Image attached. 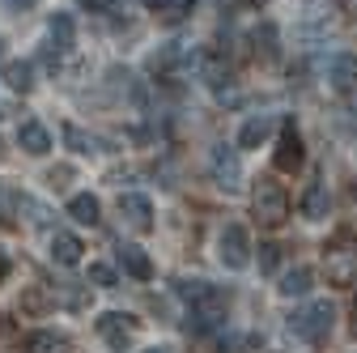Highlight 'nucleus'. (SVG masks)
I'll return each instance as SVG.
<instances>
[{
    "label": "nucleus",
    "instance_id": "1",
    "mask_svg": "<svg viewBox=\"0 0 357 353\" xmlns=\"http://www.w3.org/2000/svg\"><path fill=\"white\" fill-rule=\"evenodd\" d=\"M324 273L340 290L357 285V234L353 230H336V239L324 247Z\"/></svg>",
    "mask_w": 357,
    "mask_h": 353
},
{
    "label": "nucleus",
    "instance_id": "2",
    "mask_svg": "<svg viewBox=\"0 0 357 353\" xmlns=\"http://www.w3.org/2000/svg\"><path fill=\"white\" fill-rule=\"evenodd\" d=\"M251 213H255V222L268 226V230L285 226V217H289V192H285V183H277L273 174H264V179L251 188Z\"/></svg>",
    "mask_w": 357,
    "mask_h": 353
},
{
    "label": "nucleus",
    "instance_id": "3",
    "mask_svg": "<svg viewBox=\"0 0 357 353\" xmlns=\"http://www.w3.org/2000/svg\"><path fill=\"white\" fill-rule=\"evenodd\" d=\"M332 320H336V306L328 298H315V302H306L302 311H294L289 320V332L306 345H324L332 336Z\"/></svg>",
    "mask_w": 357,
    "mask_h": 353
},
{
    "label": "nucleus",
    "instance_id": "4",
    "mask_svg": "<svg viewBox=\"0 0 357 353\" xmlns=\"http://www.w3.org/2000/svg\"><path fill=\"white\" fill-rule=\"evenodd\" d=\"M174 294L183 298L192 311H200V315H213V320H226V306H230V298H226V290H217V285H208V281H174Z\"/></svg>",
    "mask_w": 357,
    "mask_h": 353
},
{
    "label": "nucleus",
    "instance_id": "5",
    "mask_svg": "<svg viewBox=\"0 0 357 353\" xmlns=\"http://www.w3.org/2000/svg\"><path fill=\"white\" fill-rule=\"evenodd\" d=\"M217 260L226 264L230 273H238V269H247V264H251V239H247V230H243L238 222H230L226 230H221V239H217Z\"/></svg>",
    "mask_w": 357,
    "mask_h": 353
},
{
    "label": "nucleus",
    "instance_id": "6",
    "mask_svg": "<svg viewBox=\"0 0 357 353\" xmlns=\"http://www.w3.org/2000/svg\"><path fill=\"white\" fill-rule=\"evenodd\" d=\"M302 162H306V149H302V137H298V128H294V119H281V132H277V149H273V166H277L281 174H294Z\"/></svg>",
    "mask_w": 357,
    "mask_h": 353
},
{
    "label": "nucleus",
    "instance_id": "7",
    "mask_svg": "<svg viewBox=\"0 0 357 353\" xmlns=\"http://www.w3.org/2000/svg\"><path fill=\"white\" fill-rule=\"evenodd\" d=\"M94 328H98V336H102L115 353H128V349H132V332H137V320H132V315H119V311H102Z\"/></svg>",
    "mask_w": 357,
    "mask_h": 353
},
{
    "label": "nucleus",
    "instance_id": "8",
    "mask_svg": "<svg viewBox=\"0 0 357 353\" xmlns=\"http://www.w3.org/2000/svg\"><path fill=\"white\" fill-rule=\"evenodd\" d=\"M208 166H213L217 188H226V192H238V188H243V162H238V149L217 145L213 158H208Z\"/></svg>",
    "mask_w": 357,
    "mask_h": 353
},
{
    "label": "nucleus",
    "instance_id": "9",
    "mask_svg": "<svg viewBox=\"0 0 357 353\" xmlns=\"http://www.w3.org/2000/svg\"><path fill=\"white\" fill-rule=\"evenodd\" d=\"M119 217H123V226H132L137 234H149L153 230V200L141 196V192H123L119 196Z\"/></svg>",
    "mask_w": 357,
    "mask_h": 353
},
{
    "label": "nucleus",
    "instance_id": "10",
    "mask_svg": "<svg viewBox=\"0 0 357 353\" xmlns=\"http://www.w3.org/2000/svg\"><path fill=\"white\" fill-rule=\"evenodd\" d=\"M17 149L30 153V158H43V153H52V132L43 128L38 119H26L17 128Z\"/></svg>",
    "mask_w": 357,
    "mask_h": 353
},
{
    "label": "nucleus",
    "instance_id": "11",
    "mask_svg": "<svg viewBox=\"0 0 357 353\" xmlns=\"http://www.w3.org/2000/svg\"><path fill=\"white\" fill-rule=\"evenodd\" d=\"M251 47H255V56H259L264 64H273V60L281 56V30H277L273 22H259V26L251 30Z\"/></svg>",
    "mask_w": 357,
    "mask_h": 353
},
{
    "label": "nucleus",
    "instance_id": "12",
    "mask_svg": "<svg viewBox=\"0 0 357 353\" xmlns=\"http://www.w3.org/2000/svg\"><path fill=\"white\" fill-rule=\"evenodd\" d=\"M328 81H332V90H353L357 85V56L353 52H336L328 60Z\"/></svg>",
    "mask_w": 357,
    "mask_h": 353
},
{
    "label": "nucleus",
    "instance_id": "13",
    "mask_svg": "<svg viewBox=\"0 0 357 353\" xmlns=\"http://www.w3.org/2000/svg\"><path fill=\"white\" fill-rule=\"evenodd\" d=\"M115 251H119V264H123L128 277H137V281H149V277H153V264H149V255H145L137 243H119Z\"/></svg>",
    "mask_w": 357,
    "mask_h": 353
},
{
    "label": "nucleus",
    "instance_id": "14",
    "mask_svg": "<svg viewBox=\"0 0 357 353\" xmlns=\"http://www.w3.org/2000/svg\"><path fill=\"white\" fill-rule=\"evenodd\" d=\"M273 128H277L273 115H251V119L243 123V132H238V149H259L268 137H273Z\"/></svg>",
    "mask_w": 357,
    "mask_h": 353
},
{
    "label": "nucleus",
    "instance_id": "15",
    "mask_svg": "<svg viewBox=\"0 0 357 353\" xmlns=\"http://www.w3.org/2000/svg\"><path fill=\"white\" fill-rule=\"evenodd\" d=\"M81 239L68 234V230H52V260L64 264V269H73V264H81Z\"/></svg>",
    "mask_w": 357,
    "mask_h": 353
},
{
    "label": "nucleus",
    "instance_id": "16",
    "mask_svg": "<svg viewBox=\"0 0 357 353\" xmlns=\"http://www.w3.org/2000/svg\"><path fill=\"white\" fill-rule=\"evenodd\" d=\"M68 217H73V222H81V226H98V222H102V204H98V196L77 192V196L68 200Z\"/></svg>",
    "mask_w": 357,
    "mask_h": 353
},
{
    "label": "nucleus",
    "instance_id": "17",
    "mask_svg": "<svg viewBox=\"0 0 357 353\" xmlns=\"http://www.w3.org/2000/svg\"><path fill=\"white\" fill-rule=\"evenodd\" d=\"M332 209V196H328V183H310L306 196H302V217L306 222H324Z\"/></svg>",
    "mask_w": 357,
    "mask_h": 353
},
{
    "label": "nucleus",
    "instance_id": "18",
    "mask_svg": "<svg viewBox=\"0 0 357 353\" xmlns=\"http://www.w3.org/2000/svg\"><path fill=\"white\" fill-rule=\"evenodd\" d=\"M47 34H52V47H56V52H68V47H73V38H77V22H73V13H52Z\"/></svg>",
    "mask_w": 357,
    "mask_h": 353
},
{
    "label": "nucleus",
    "instance_id": "19",
    "mask_svg": "<svg viewBox=\"0 0 357 353\" xmlns=\"http://www.w3.org/2000/svg\"><path fill=\"white\" fill-rule=\"evenodd\" d=\"M310 285H315V273L298 264V269H289V273L281 277V285H277V290H281L285 298H306V294H310Z\"/></svg>",
    "mask_w": 357,
    "mask_h": 353
},
{
    "label": "nucleus",
    "instance_id": "20",
    "mask_svg": "<svg viewBox=\"0 0 357 353\" xmlns=\"http://www.w3.org/2000/svg\"><path fill=\"white\" fill-rule=\"evenodd\" d=\"M5 85H9V90H17V94H30L34 90V68L26 60H9L5 64Z\"/></svg>",
    "mask_w": 357,
    "mask_h": 353
},
{
    "label": "nucleus",
    "instance_id": "21",
    "mask_svg": "<svg viewBox=\"0 0 357 353\" xmlns=\"http://www.w3.org/2000/svg\"><path fill=\"white\" fill-rule=\"evenodd\" d=\"M26 353H68V336H60V332H30L26 336Z\"/></svg>",
    "mask_w": 357,
    "mask_h": 353
},
{
    "label": "nucleus",
    "instance_id": "22",
    "mask_svg": "<svg viewBox=\"0 0 357 353\" xmlns=\"http://www.w3.org/2000/svg\"><path fill=\"white\" fill-rule=\"evenodd\" d=\"M0 226H17V192L0 188Z\"/></svg>",
    "mask_w": 357,
    "mask_h": 353
},
{
    "label": "nucleus",
    "instance_id": "23",
    "mask_svg": "<svg viewBox=\"0 0 357 353\" xmlns=\"http://www.w3.org/2000/svg\"><path fill=\"white\" fill-rule=\"evenodd\" d=\"M85 281H89V285H98V290H115V269H111V264H89Z\"/></svg>",
    "mask_w": 357,
    "mask_h": 353
},
{
    "label": "nucleus",
    "instance_id": "24",
    "mask_svg": "<svg viewBox=\"0 0 357 353\" xmlns=\"http://www.w3.org/2000/svg\"><path fill=\"white\" fill-rule=\"evenodd\" d=\"M145 5H149L153 13H166V17L174 22V17H183V13L192 9V0H145Z\"/></svg>",
    "mask_w": 357,
    "mask_h": 353
},
{
    "label": "nucleus",
    "instance_id": "25",
    "mask_svg": "<svg viewBox=\"0 0 357 353\" xmlns=\"http://www.w3.org/2000/svg\"><path fill=\"white\" fill-rule=\"evenodd\" d=\"M281 264V247L277 243H259V273H277Z\"/></svg>",
    "mask_w": 357,
    "mask_h": 353
},
{
    "label": "nucleus",
    "instance_id": "26",
    "mask_svg": "<svg viewBox=\"0 0 357 353\" xmlns=\"http://www.w3.org/2000/svg\"><path fill=\"white\" fill-rule=\"evenodd\" d=\"M64 141H68L77 153H94V137H85L81 128H64Z\"/></svg>",
    "mask_w": 357,
    "mask_h": 353
},
{
    "label": "nucleus",
    "instance_id": "27",
    "mask_svg": "<svg viewBox=\"0 0 357 353\" xmlns=\"http://www.w3.org/2000/svg\"><path fill=\"white\" fill-rule=\"evenodd\" d=\"M81 9H89V13H111L115 0H81Z\"/></svg>",
    "mask_w": 357,
    "mask_h": 353
},
{
    "label": "nucleus",
    "instance_id": "28",
    "mask_svg": "<svg viewBox=\"0 0 357 353\" xmlns=\"http://www.w3.org/2000/svg\"><path fill=\"white\" fill-rule=\"evenodd\" d=\"M336 5H340L344 17H357V0H336Z\"/></svg>",
    "mask_w": 357,
    "mask_h": 353
},
{
    "label": "nucleus",
    "instance_id": "29",
    "mask_svg": "<svg viewBox=\"0 0 357 353\" xmlns=\"http://www.w3.org/2000/svg\"><path fill=\"white\" fill-rule=\"evenodd\" d=\"M5 277H9V255L0 251V281H5Z\"/></svg>",
    "mask_w": 357,
    "mask_h": 353
},
{
    "label": "nucleus",
    "instance_id": "30",
    "mask_svg": "<svg viewBox=\"0 0 357 353\" xmlns=\"http://www.w3.org/2000/svg\"><path fill=\"white\" fill-rule=\"evenodd\" d=\"M34 0H9V9H30Z\"/></svg>",
    "mask_w": 357,
    "mask_h": 353
},
{
    "label": "nucleus",
    "instance_id": "31",
    "mask_svg": "<svg viewBox=\"0 0 357 353\" xmlns=\"http://www.w3.org/2000/svg\"><path fill=\"white\" fill-rule=\"evenodd\" d=\"M141 353H170V349H141Z\"/></svg>",
    "mask_w": 357,
    "mask_h": 353
},
{
    "label": "nucleus",
    "instance_id": "32",
    "mask_svg": "<svg viewBox=\"0 0 357 353\" xmlns=\"http://www.w3.org/2000/svg\"><path fill=\"white\" fill-rule=\"evenodd\" d=\"M0 56H5V34H0Z\"/></svg>",
    "mask_w": 357,
    "mask_h": 353
}]
</instances>
